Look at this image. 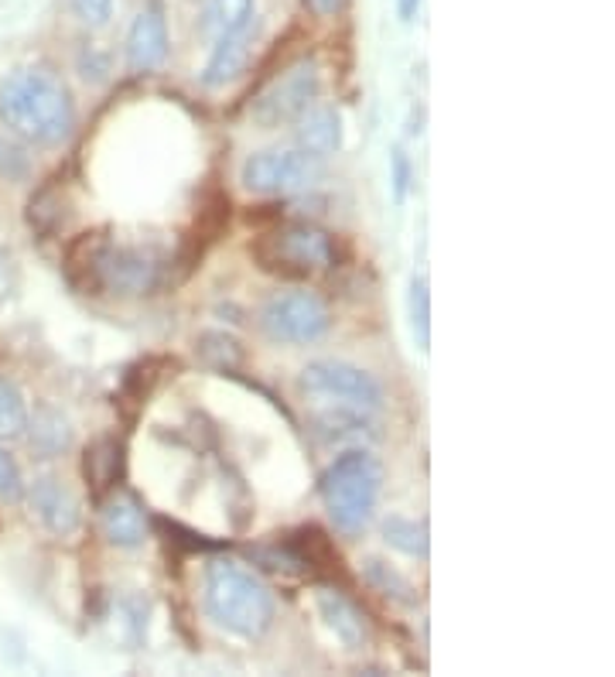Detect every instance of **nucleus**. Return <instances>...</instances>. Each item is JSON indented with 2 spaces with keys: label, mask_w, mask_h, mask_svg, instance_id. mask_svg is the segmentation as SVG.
I'll return each instance as SVG.
<instances>
[{
  "label": "nucleus",
  "mask_w": 615,
  "mask_h": 677,
  "mask_svg": "<svg viewBox=\"0 0 615 677\" xmlns=\"http://www.w3.org/2000/svg\"><path fill=\"white\" fill-rule=\"evenodd\" d=\"M0 120L27 144L55 147L76 127V103L69 86L52 69H14L0 82Z\"/></svg>",
  "instance_id": "1"
},
{
  "label": "nucleus",
  "mask_w": 615,
  "mask_h": 677,
  "mask_svg": "<svg viewBox=\"0 0 615 677\" xmlns=\"http://www.w3.org/2000/svg\"><path fill=\"white\" fill-rule=\"evenodd\" d=\"M205 612L215 626H223L243 640H260L273 623V596L267 585L246 568L215 558L205 568L202 589Z\"/></svg>",
  "instance_id": "2"
},
{
  "label": "nucleus",
  "mask_w": 615,
  "mask_h": 677,
  "mask_svg": "<svg viewBox=\"0 0 615 677\" xmlns=\"http://www.w3.org/2000/svg\"><path fill=\"white\" fill-rule=\"evenodd\" d=\"M318 489L335 528L343 534H362L380 503L383 466L369 452L353 448L325 469Z\"/></svg>",
  "instance_id": "3"
},
{
  "label": "nucleus",
  "mask_w": 615,
  "mask_h": 677,
  "mask_svg": "<svg viewBox=\"0 0 615 677\" xmlns=\"http://www.w3.org/2000/svg\"><path fill=\"white\" fill-rule=\"evenodd\" d=\"M254 264L281 281H312L335 264L332 236L312 223H277L250 243Z\"/></svg>",
  "instance_id": "4"
},
{
  "label": "nucleus",
  "mask_w": 615,
  "mask_h": 677,
  "mask_svg": "<svg viewBox=\"0 0 615 677\" xmlns=\"http://www.w3.org/2000/svg\"><path fill=\"white\" fill-rule=\"evenodd\" d=\"M298 390L322 408H353L373 414L383 408V387L362 366L343 359H315L298 374Z\"/></svg>",
  "instance_id": "5"
},
{
  "label": "nucleus",
  "mask_w": 615,
  "mask_h": 677,
  "mask_svg": "<svg viewBox=\"0 0 615 677\" xmlns=\"http://www.w3.org/2000/svg\"><path fill=\"white\" fill-rule=\"evenodd\" d=\"M325 175L322 158L308 151H257L243 162L239 181L257 196H298L315 189Z\"/></svg>",
  "instance_id": "6"
},
{
  "label": "nucleus",
  "mask_w": 615,
  "mask_h": 677,
  "mask_svg": "<svg viewBox=\"0 0 615 677\" xmlns=\"http://www.w3.org/2000/svg\"><path fill=\"white\" fill-rule=\"evenodd\" d=\"M328 304L315 291H277L260 308V329L270 343L308 346L328 332Z\"/></svg>",
  "instance_id": "7"
},
{
  "label": "nucleus",
  "mask_w": 615,
  "mask_h": 677,
  "mask_svg": "<svg viewBox=\"0 0 615 677\" xmlns=\"http://www.w3.org/2000/svg\"><path fill=\"white\" fill-rule=\"evenodd\" d=\"M168 260L154 246H123V243H107L100 254L97 281L100 295H120V298H137L158 291L165 281Z\"/></svg>",
  "instance_id": "8"
},
{
  "label": "nucleus",
  "mask_w": 615,
  "mask_h": 677,
  "mask_svg": "<svg viewBox=\"0 0 615 677\" xmlns=\"http://www.w3.org/2000/svg\"><path fill=\"white\" fill-rule=\"evenodd\" d=\"M318 92H322V73L315 62L304 58L260 92L250 107V116L257 127H267V131L284 127V123H294L308 107H315Z\"/></svg>",
  "instance_id": "9"
},
{
  "label": "nucleus",
  "mask_w": 615,
  "mask_h": 677,
  "mask_svg": "<svg viewBox=\"0 0 615 677\" xmlns=\"http://www.w3.org/2000/svg\"><path fill=\"white\" fill-rule=\"evenodd\" d=\"M27 507L42 520V528L52 531L55 537H69L79 531V520H82L79 500L72 497V489L62 486L55 476H42V479L31 482Z\"/></svg>",
  "instance_id": "10"
},
{
  "label": "nucleus",
  "mask_w": 615,
  "mask_h": 677,
  "mask_svg": "<svg viewBox=\"0 0 615 677\" xmlns=\"http://www.w3.org/2000/svg\"><path fill=\"white\" fill-rule=\"evenodd\" d=\"M168 58V21L161 4H147L127 35V66L131 73H150Z\"/></svg>",
  "instance_id": "11"
},
{
  "label": "nucleus",
  "mask_w": 615,
  "mask_h": 677,
  "mask_svg": "<svg viewBox=\"0 0 615 677\" xmlns=\"http://www.w3.org/2000/svg\"><path fill=\"white\" fill-rule=\"evenodd\" d=\"M100 528L113 547H141L147 534V517L131 492H107L100 500Z\"/></svg>",
  "instance_id": "12"
},
{
  "label": "nucleus",
  "mask_w": 615,
  "mask_h": 677,
  "mask_svg": "<svg viewBox=\"0 0 615 677\" xmlns=\"http://www.w3.org/2000/svg\"><path fill=\"white\" fill-rule=\"evenodd\" d=\"M284 547L291 551V558L298 562V571L304 575H325V578H335L343 575V554H338V547L332 544V537L315 528V523H308V528H298Z\"/></svg>",
  "instance_id": "13"
},
{
  "label": "nucleus",
  "mask_w": 615,
  "mask_h": 677,
  "mask_svg": "<svg viewBox=\"0 0 615 677\" xmlns=\"http://www.w3.org/2000/svg\"><path fill=\"white\" fill-rule=\"evenodd\" d=\"M315 606L322 612L325 626L343 640L346 651H362V646L369 643V623L353 599H346L338 589L325 585V589H318V596H315Z\"/></svg>",
  "instance_id": "14"
},
{
  "label": "nucleus",
  "mask_w": 615,
  "mask_h": 677,
  "mask_svg": "<svg viewBox=\"0 0 615 677\" xmlns=\"http://www.w3.org/2000/svg\"><path fill=\"white\" fill-rule=\"evenodd\" d=\"M254 42H257V27H243V31H233V35L215 38V52L202 73V86L220 89V86L239 79L246 73V66H250Z\"/></svg>",
  "instance_id": "15"
},
{
  "label": "nucleus",
  "mask_w": 615,
  "mask_h": 677,
  "mask_svg": "<svg viewBox=\"0 0 615 677\" xmlns=\"http://www.w3.org/2000/svg\"><path fill=\"white\" fill-rule=\"evenodd\" d=\"M294 127V141L301 151L315 154V158H328L338 147H343V113L335 107H308Z\"/></svg>",
  "instance_id": "16"
},
{
  "label": "nucleus",
  "mask_w": 615,
  "mask_h": 677,
  "mask_svg": "<svg viewBox=\"0 0 615 677\" xmlns=\"http://www.w3.org/2000/svg\"><path fill=\"white\" fill-rule=\"evenodd\" d=\"M82 476H86L89 492L97 500H103L107 492H113L120 476H123V442L113 439V435L92 442L82 455Z\"/></svg>",
  "instance_id": "17"
},
{
  "label": "nucleus",
  "mask_w": 615,
  "mask_h": 677,
  "mask_svg": "<svg viewBox=\"0 0 615 677\" xmlns=\"http://www.w3.org/2000/svg\"><path fill=\"white\" fill-rule=\"evenodd\" d=\"M107 243H110L107 230L82 233V236H76L69 243V251H66V277H69V285L79 288L82 295H100L97 267H100V254H103Z\"/></svg>",
  "instance_id": "18"
},
{
  "label": "nucleus",
  "mask_w": 615,
  "mask_h": 677,
  "mask_svg": "<svg viewBox=\"0 0 615 677\" xmlns=\"http://www.w3.org/2000/svg\"><path fill=\"white\" fill-rule=\"evenodd\" d=\"M27 435H31V448H35L42 458H55L72 445V424L52 404H38L35 418H27Z\"/></svg>",
  "instance_id": "19"
},
{
  "label": "nucleus",
  "mask_w": 615,
  "mask_h": 677,
  "mask_svg": "<svg viewBox=\"0 0 615 677\" xmlns=\"http://www.w3.org/2000/svg\"><path fill=\"white\" fill-rule=\"evenodd\" d=\"M362 578L369 581V589L380 592L383 599L404 606V609H417L421 606V592L411 585V578L400 575L393 565H387L383 558H366L362 562Z\"/></svg>",
  "instance_id": "20"
},
{
  "label": "nucleus",
  "mask_w": 615,
  "mask_h": 677,
  "mask_svg": "<svg viewBox=\"0 0 615 677\" xmlns=\"http://www.w3.org/2000/svg\"><path fill=\"white\" fill-rule=\"evenodd\" d=\"M195 353L209 369H220V374H233V369H239L246 359L239 338L230 332H202L195 343Z\"/></svg>",
  "instance_id": "21"
},
{
  "label": "nucleus",
  "mask_w": 615,
  "mask_h": 677,
  "mask_svg": "<svg viewBox=\"0 0 615 677\" xmlns=\"http://www.w3.org/2000/svg\"><path fill=\"white\" fill-rule=\"evenodd\" d=\"M250 21H254V0H209L205 8V31L212 38L250 27Z\"/></svg>",
  "instance_id": "22"
},
{
  "label": "nucleus",
  "mask_w": 615,
  "mask_h": 677,
  "mask_svg": "<svg viewBox=\"0 0 615 677\" xmlns=\"http://www.w3.org/2000/svg\"><path fill=\"white\" fill-rule=\"evenodd\" d=\"M380 531H383V541L390 547L411 554V558H427L431 554L427 523H417V520H407V517H387Z\"/></svg>",
  "instance_id": "23"
},
{
  "label": "nucleus",
  "mask_w": 615,
  "mask_h": 677,
  "mask_svg": "<svg viewBox=\"0 0 615 677\" xmlns=\"http://www.w3.org/2000/svg\"><path fill=\"white\" fill-rule=\"evenodd\" d=\"M407 319L414 329V343L421 353L431 349V285L424 274L411 277V288H407Z\"/></svg>",
  "instance_id": "24"
},
{
  "label": "nucleus",
  "mask_w": 615,
  "mask_h": 677,
  "mask_svg": "<svg viewBox=\"0 0 615 677\" xmlns=\"http://www.w3.org/2000/svg\"><path fill=\"white\" fill-rule=\"evenodd\" d=\"M27 428V404L14 380L0 377V442H14Z\"/></svg>",
  "instance_id": "25"
},
{
  "label": "nucleus",
  "mask_w": 615,
  "mask_h": 677,
  "mask_svg": "<svg viewBox=\"0 0 615 677\" xmlns=\"http://www.w3.org/2000/svg\"><path fill=\"white\" fill-rule=\"evenodd\" d=\"M62 206H66V199H62V192L55 189V185H45V189H38L35 196H31L27 202V223L35 233L48 236L58 230L62 223Z\"/></svg>",
  "instance_id": "26"
},
{
  "label": "nucleus",
  "mask_w": 615,
  "mask_h": 677,
  "mask_svg": "<svg viewBox=\"0 0 615 677\" xmlns=\"http://www.w3.org/2000/svg\"><path fill=\"white\" fill-rule=\"evenodd\" d=\"M24 497V479L18 462L8 448H0V500L4 503H18Z\"/></svg>",
  "instance_id": "27"
},
{
  "label": "nucleus",
  "mask_w": 615,
  "mask_h": 677,
  "mask_svg": "<svg viewBox=\"0 0 615 677\" xmlns=\"http://www.w3.org/2000/svg\"><path fill=\"white\" fill-rule=\"evenodd\" d=\"M27 171H31L27 154H24L14 141L0 137V178H8V181H21V178H27Z\"/></svg>",
  "instance_id": "28"
},
{
  "label": "nucleus",
  "mask_w": 615,
  "mask_h": 677,
  "mask_svg": "<svg viewBox=\"0 0 615 677\" xmlns=\"http://www.w3.org/2000/svg\"><path fill=\"white\" fill-rule=\"evenodd\" d=\"M390 168H393V175H390V181H393V199H396V202H404L407 192H411V178H414V171H411V158L404 154V147H393V154H390Z\"/></svg>",
  "instance_id": "29"
},
{
  "label": "nucleus",
  "mask_w": 615,
  "mask_h": 677,
  "mask_svg": "<svg viewBox=\"0 0 615 677\" xmlns=\"http://www.w3.org/2000/svg\"><path fill=\"white\" fill-rule=\"evenodd\" d=\"M76 18L89 27H103L113 14V0H69Z\"/></svg>",
  "instance_id": "30"
},
{
  "label": "nucleus",
  "mask_w": 615,
  "mask_h": 677,
  "mask_svg": "<svg viewBox=\"0 0 615 677\" xmlns=\"http://www.w3.org/2000/svg\"><path fill=\"white\" fill-rule=\"evenodd\" d=\"M308 4H312V11H315V14L332 18V14H338V11H346L349 0H308Z\"/></svg>",
  "instance_id": "31"
},
{
  "label": "nucleus",
  "mask_w": 615,
  "mask_h": 677,
  "mask_svg": "<svg viewBox=\"0 0 615 677\" xmlns=\"http://www.w3.org/2000/svg\"><path fill=\"white\" fill-rule=\"evenodd\" d=\"M417 8H421V0H396V11H400V18H404V21H414Z\"/></svg>",
  "instance_id": "32"
}]
</instances>
